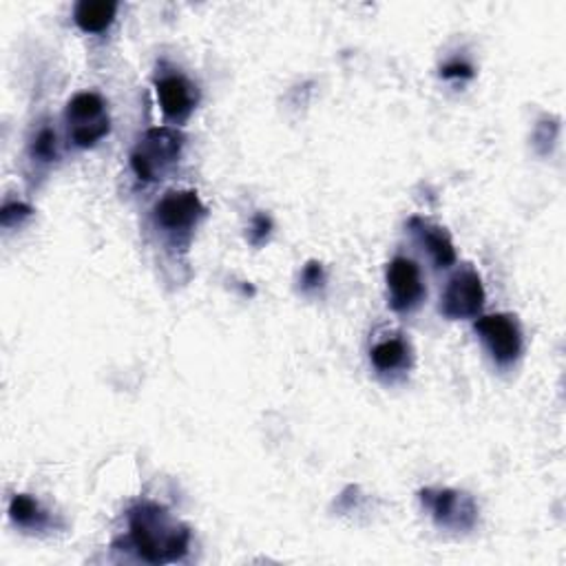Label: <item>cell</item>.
I'll use <instances>...</instances> for the list:
<instances>
[{
  "label": "cell",
  "instance_id": "6da1fadb",
  "mask_svg": "<svg viewBox=\"0 0 566 566\" xmlns=\"http://www.w3.org/2000/svg\"><path fill=\"white\" fill-rule=\"evenodd\" d=\"M142 562H179L191 549V529L155 503H138L129 509V535L125 540Z\"/></svg>",
  "mask_w": 566,
  "mask_h": 566
},
{
  "label": "cell",
  "instance_id": "7a4b0ae2",
  "mask_svg": "<svg viewBox=\"0 0 566 566\" xmlns=\"http://www.w3.org/2000/svg\"><path fill=\"white\" fill-rule=\"evenodd\" d=\"M186 135L175 127L149 129L131 151V168L140 181H160L177 164Z\"/></svg>",
  "mask_w": 566,
  "mask_h": 566
},
{
  "label": "cell",
  "instance_id": "3957f363",
  "mask_svg": "<svg viewBox=\"0 0 566 566\" xmlns=\"http://www.w3.org/2000/svg\"><path fill=\"white\" fill-rule=\"evenodd\" d=\"M67 131L78 149H93L111 131V118L98 91H80L67 103Z\"/></svg>",
  "mask_w": 566,
  "mask_h": 566
},
{
  "label": "cell",
  "instance_id": "277c9868",
  "mask_svg": "<svg viewBox=\"0 0 566 566\" xmlns=\"http://www.w3.org/2000/svg\"><path fill=\"white\" fill-rule=\"evenodd\" d=\"M207 217V207L196 191H168L153 209L155 226L168 237L188 239Z\"/></svg>",
  "mask_w": 566,
  "mask_h": 566
},
{
  "label": "cell",
  "instance_id": "5b68a950",
  "mask_svg": "<svg viewBox=\"0 0 566 566\" xmlns=\"http://www.w3.org/2000/svg\"><path fill=\"white\" fill-rule=\"evenodd\" d=\"M421 500L440 529L460 533L471 531L479 522V505L464 492L427 487L421 492Z\"/></svg>",
  "mask_w": 566,
  "mask_h": 566
},
{
  "label": "cell",
  "instance_id": "8992f818",
  "mask_svg": "<svg viewBox=\"0 0 566 566\" xmlns=\"http://www.w3.org/2000/svg\"><path fill=\"white\" fill-rule=\"evenodd\" d=\"M485 286L483 279L474 268L458 270L445 286V293L440 297V313L451 319H474L485 308Z\"/></svg>",
  "mask_w": 566,
  "mask_h": 566
},
{
  "label": "cell",
  "instance_id": "52a82bcc",
  "mask_svg": "<svg viewBox=\"0 0 566 566\" xmlns=\"http://www.w3.org/2000/svg\"><path fill=\"white\" fill-rule=\"evenodd\" d=\"M474 330L490 350L498 367H511L522 354V330L514 315H483L474 323Z\"/></svg>",
  "mask_w": 566,
  "mask_h": 566
},
{
  "label": "cell",
  "instance_id": "ba28073f",
  "mask_svg": "<svg viewBox=\"0 0 566 566\" xmlns=\"http://www.w3.org/2000/svg\"><path fill=\"white\" fill-rule=\"evenodd\" d=\"M386 281L390 293V306L394 313L405 315L416 310L427 295L418 263L408 257H394L388 263Z\"/></svg>",
  "mask_w": 566,
  "mask_h": 566
},
{
  "label": "cell",
  "instance_id": "9c48e42d",
  "mask_svg": "<svg viewBox=\"0 0 566 566\" xmlns=\"http://www.w3.org/2000/svg\"><path fill=\"white\" fill-rule=\"evenodd\" d=\"M157 101L164 116L173 122H184L198 105V91L179 71H162L155 78Z\"/></svg>",
  "mask_w": 566,
  "mask_h": 566
},
{
  "label": "cell",
  "instance_id": "30bf717a",
  "mask_svg": "<svg viewBox=\"0 0 566 566\" xmlns=\"http://www.w3.org/2000/svg\"><path fill=\"white\" fill-rule=\"evenodd\" d=\"M410 231L418 237L423 248L429 252L436 268H449L456 263V248L449 233L443 226H436L423 217L410 220Z\"/></svg>",
  "mask_w": 566,
  "mask_h": 566
},
{
  "label": "cell",
  "instance_id": "8fae6325",
  "mask_svg": "<svg viewBox=\"0 0 566 566\" xmlns=\"http://www.w3.org/2000/svg\"><path fill=\"white\" fill-rule=\"evenodd\" d=\"M369 361L379 374L405 372L412 363L410 343L401 337H388V339L376 341L369 350Z\"/></svg>",
  "mask_w": 566,
  "mask_h": 566
},
{
  "label": "cell",
  "instance_id": "7c38bea8",
  "mask_svg": "<svg viewBox=\"0 0 566 566\" xmlns=\"http://www.w3.org/2000/svg\"><path fill=\"white\" fill-rule=\"evenodd\" d=\"M118 3L111 0H80L73 8L75 25L86 34H103L116 21Z\"/></svg>",
  "mask_w": 566,
  "mask_h": 566
},
{
  "label": "cell",
  "instance_id": "4fadbf2b",
  "mask_svg": "<svg viewBox=\"0 0 566 566\" xmlns=\"http://www.w3.org/2000/svg\"><path fill=\"white\" fill-rule=\"evenodd\" d=\"M10 518L14 524L23 527V529H32V531H40L49 524V516L47 511H43V507L38 505V500H34L27 494H16L10 503Z\"/></svg>",
  "mask_w": 566,
  "mask_h": 566
},
{
  "label": "cell",
  "instance_id": "5bb4252c",
  "mask_svg": "<svg viewBox=\"0 0 566 566\" xmlns=\"http://www.w3.org/2000/svg\"><path fill=\"white\" fill-rule=\"evenodd\" d=\"M60 157V149H58V133L54 127L49 125H40L32 140H30V160L43 166L54 164Z\"/></svg>",
  "mask_w": 566,
  "mask_h": 566
},
{
  "label": "cell",
  "instance_id": "9a60e30c",
  "mask_svg": "<svg viewBox=\"0 0 566 566\" xmlns=\"http://www.w3.org/2000/svg\"><path fill=\"white\" fill-rule=\"evenodd\" d=\"M34 215V209L25 202H5V207L0 209V224L3 228H14L21 226L25 220Z\"/></svg>",
  "mask_w": 566,
  "mask_h": 566
},
{
  "label": "cell",
  "instance_id": "2e32d148",
  "mask_svg": "<svg viewBox=\"0 0 566 566\" xmlns=\"http://www.w3.org/2000/svg\"><path fill=\"white\" fill-rule=\"evenodd\" d=\"M272 228H274V224H272L270 215H266V213H257V215L252 217V222H250V231H248V239H250V244H252V246H263V244L270 239Z\"/></svg>",
  "mask_w": 566,
  "mask_h": 566
},
{
  "label": "cell",
  "instance_id": "e0dca14e",
  "mask_svg": "<svg viewBox=\"0 0 566 566\" xmlns=\"http://www.w3.org/2000/svg\"><path fill=\"white\" fill-rule=\"evenodd\" d=\"M326 286V270L319 261H310L304 272H302V288L306 293H313V291H319Z\"/></svg>",
  "mask_w": 566,
  "mask_h": 566
},
{
  "label": "cell",
  "instance_id": "ac0fdd59",
  "mask_svg": "<svg viewBox=\"0 0 566 566\" xmlns=\"http://www.w3.org/2000/svg\"><path fill=\"white\" fill-rule=\"evenodd\" d=\"M440 75L447 80H469V78H474V67L464 60H451V62L443 64Z\"/></svg>",
  "mask_w": 566,
  "mask_h": 566
}]
</instances>
